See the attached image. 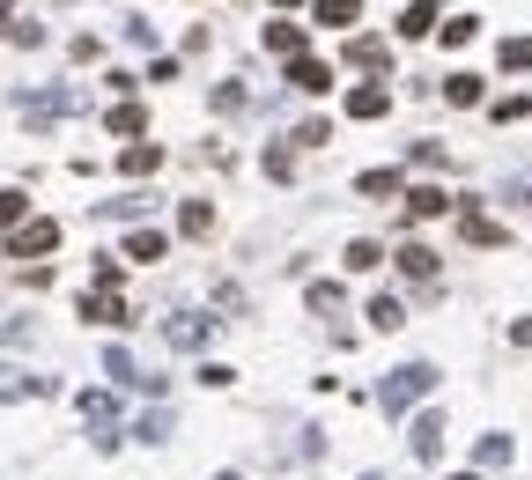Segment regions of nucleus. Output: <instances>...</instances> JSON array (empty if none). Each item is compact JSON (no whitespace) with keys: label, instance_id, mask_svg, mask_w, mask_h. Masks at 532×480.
I'll use <instances>...</instances> for the list:
<instances>
[{"label":"nucleus","instance_id":"nucleus-14","mask_svg":"<svg viewBox=\"0 0 532 480\" xmlns=\"http://www.w3.org/2000/svg\"><path fill=\"white\" fill-rule=\"evenodd\" d=\"M370 325H377V333H399V325H407V303H399V296H377V303H370Z\"/></svg>","mask_w":532,"mask_h":480},{"label":"nucleus","instance_id":"nucleus-32","mask_svg":"<svg viewBox=\"0 0 532 480\" xmlns=\"http://www.w3.org/2000/svg\"><path fill=\"white\" fill-rule=\"evenodd\" d=\"M119 281H126V266H119V259H97V288H104V296H111Z\"/></svg>","mask_w":532,"mask_h":480},{"label":"nucleus","instance_id":"nucleus-24","mask_svg":"<svg viewBox=\"0 0 532 480\" xmlns=\"http://www.w3.org/2000/svg\"><path fill=\"white\" fill-rule=\"evenodd\" d=\"M377 259H385V252H377V244H370V237H355V244H348V274H370V266H377Z\"/></svg>","mask_w":532,"mask_h":480},{"label":"nucleus","instance_id":"nucleus-15","mask_svg":"<svg viewBox=\"0 0 532 480\" xmlns=\"http://www.w3.org/2000/svg\"><path fill=\"white\" fill-rule=\"evenodd\" d=\"M459 229H466L473 244H503V222H488L481 207H466V215H459Z\"/></svg>","mask_w":532,"mask_h":480},{"label":"nucleus","instance_id":"nucleus-36","mask_svg":"<svg viewBox=\"0 0 532 480\" xmlns=\"http://www.w3.org/2000/svg\"><path fill=\"white\" fill-rule=\"evenodd\" d=\"M274 8H296V0H274Z\"/></svg>","mask_w":532,"mask_h":480},{"label":"nucleus","instance_id":"nucleus-35","mask_svg":"<svg viewBox=\"0 0 532 480\" xmlns=\"http://www.w3.org/2000/svg\"><path fill=\"white\" fill-rule=\"evenodd\" d=\"M215 480H244V473H215Z\"/></svg>","mask_w":532,"mask_h":480},{"label":"nucleus","instance_id":"nucleus-26","mask_svg":"<svg viewBox=\"0 0 532 480\" xmlns=\"http://www.w3.org/2000/svg\"><path fill=\"white\" fill-rule=\"evenodd\" d=\"M104 370H111V384H141V370H133V355H126V348H111V355H104Z\"/></svg>","mask_w":532,"mask_h":480},{"label":"nucleus","instance_id":"nucleus-12","mask_svg":"<svg viewBox=\"0 0 532 480\" xmlns=\"http://www.w3.org/2000/svg\"><path fill=\"white\" fill-rule=\"evenodd\" d=\"M215 340V318H178L170 325V348H207Z\"/></svg>","mask_w":532,"mask_h":480},{"label":"nucleus","instance_id":"nucleus-13","mask_svg":"<svg viewBox=\"0 0 532 480\" xmlns=\"http://www.w3.org/2000/svg\"><path fill=\"white\" fill-rule=\"evenodd\" d=\"M385 111H392L385 89H355V96H348V119H385Z\"/></svg>","mask_w":532,"mask_h":480},{"label":"nucleus","instance_id":"nucleus-33","mask_svg":"<svg viewBox=\"0 0 532 480\" xmlns=\"http://www.w3.org/2000/svg\"><path fill=\"white\" fill-rule=\"evenodd\" d=\"M8 8H15V0H0V37H8Z\"/></svg>","mask_w":532,"mask_h":480},{"label":"nucleus","instance_id":"nucleus-2","mask_svg":"<svg viewBox=\"0 0 532 480\" xmlns=\"http://www.w3.org/2000/svg\"><path fill=\"white\" fill-rule=\"evenodd\" d=\"M52 244H60V222H45V215H30L23 229H8V259H45Z\"/></svg>","mask_w":532,"mask_h":480},{"label":"nucleus","instance_id":"nucleus-6","mask_svg":"<svg viewBox=\"0 0 532 480\" xmlns=\"http://www.w3.org/2000/svg\"><path fill=\"white\" fill-rule=\"evenodd\" d=\"M289 82H296L303 96H326V89H333V67H326V60H289Z\"/></svg>","mask_w":532,"mask_h":480},{"label":"nucleus","instance_id":"nucleus-17","mask_svg":"<svg viewBox=\"0 0 532 480\" xmlns=\"http://www.w3.org/2000/svg\"><path fill=\"white\" fill-rule=\"evenodd\" d=\"M266 178H281V185L296 178V141H274V148H266Z\"/></svg>","mask_w":532,"mask_h":480},{"label":"nucleus","instance_id":"nucleus-4","mask_svg":"<svg viewBox=\"0 0 532 480\" xmlns=\"http://www.w3.org/2000/svg\"><path fill=\"white\" fill-rule=\"evenodd\" d=\"M407 451L422 458V466H436V451H444V414H422V421H414V429H407Z\"/></svg>","mask_w":532,"mask_h":480},{"label":"nucleus","instance_id":"nucleus-27","mask_svg":"<svg viewBox=\"0 0 532 480\" xmlns=\"http://www.w3.org/2000/svg\"><path fill=\"white\" fill-rule=\"evenodd\" d=\"M126 252H133V259H163V237H156V229H133Z\"/></svg>","mask_w":532,"mask_h":480},{"label":"nucleus","instance_id":"nucleus-29","mask_svg":"<svg viewBox=\"0 0 532 480\" xmlns=\"http://www.w3.org/2000/svg\"><path fill=\"white\" fill-rule=\"evenodd\" d=\"M303 296H311V311H340V281H311Z\"/></svg>","mask_w":532,"mask_h":480},{"label":"nucleus","instance_id":"nucleus-1","mask_svg":"<svg viewBox=\"0 0 532 480\" xmlns=\"http://www.w3.org/2000/svg\"><path fill=\"white\" fill-rule=\"evenodd\" d=\"M429 392H436V370H429V362H399V370L377 384V407H385V414H407L414 399H429Z\"/></svg>","mask_w":532,"mask_h":480},{"label":"nucleus","instance_id":"nucleus-25","mask_svg":"<svg viewBox=\"0 0 532 480\" xmlns=\"http://www.w3.org/2000/svg\"><path fill=\"white\" fill-rule=\"evenodd\" d=\"M363 192H370V200H392V192H399V170H363Z\"/></svg>","mask_w":532,"mask_h":480},{"label":"nucleus","instance_id":"nucleus-7","mask_svg":"<svg viewBox=\"0 0 532 480\" xmlns=\"http://www.w3.org/2000/svg\"><path fill=\"white\" fill-rule=\"evenodd\" d=\"M348 67L385 74V67H392V45H385V37H355V45H348Z\"/></svg>","mask_w":532,"mask_h":480},{"label":"nucleus","instance_id":"nucleus-23","mask_svg":"<svg viewBox=\"0 0 532 480\" xmlns=\"http://www.w3.org/2000/svg\"><path fill=\"white\" fill-rule=\"evenodd\" d=\"M473 458H481V466H510V436H481Z\"/></svg>","mask_w":532,"mask_h":480},{"label":"nucleus","instance_id":"nucleus-20","mask_svg":"<svg viewBox=\"0 0 532 480\" xmlns=\"http://www.w3.org/2000/svg\"><path fill=\"white\" fill-rule=\"evenodd\" d=\"M444 96L451 104H481V74H444Z\"/></svg>","mask_w":532,"mask_h":480},{"label":"nucleus","instance_id":"nucleus-19","mask_svg":"<svg viewBox=\"0 0 532 480\" xmlns=\"http://www.w3.org/2000/svg\"><path fill=\"white\" fill-rule=\"evenodd\" d=\"M311 15H318V23H333V30H340V23H355V15H363V0H318Z\"/></svg>","mask_w":532,"mask_h":480},{"label":"nucleus","instance_id":"nucleus-9","mask_svg":"<svg viewBox=\"0 0 532 480\" xmlns=\"http://www.w3.org/2000/svg\"><path fill=\"white\" fill-rule=\"evenodd\" d=\"M436 30V0H407L399 8V37H429Z\"/></svg>","mask_w":532,"mask_h":480},{"label":"nucleus","instance_id":"nucleus-22","mask_svg":"<svg viewBox=\"0 0 532 480\" xmlns=\"http://www.w3.org/2000/svg\"><path fill=\"white\" fill-rule=\"evenodd\" d=\"M141 126H148V119H141V104H111V133H119V141H133Z\"/></svg>","mask_w":532,"mask_h":480},{"label":"nucleus","instance_id":"nucleus-3","mask_svg":"<svg viewBox=\"0 0 532 480\" xmlns=\"http://www.w3.org/2000/svg\"><path fill=\"white\" fill-rule=\"evenodd\" d=\"M67 111H74L67 89H37V96H23V119H30V126H52V119H67Z\"/></svg>","mask_w":532,"mask_h":480},{"label":"nucleus","instance_id":"nucleus-16","mask_svg":"<svg viewBox=\"0 0 532 480\" xmlns=\"http://www.w3.org/2000/svg\"><path fill=\"white\" fill-rule=\"evenodd\" d=\"M266 45L289 52V60H303V23H266Z\"/></svg>","mask_w":532,"mask_h":480},{"label":"nucleus","instance_id":"nucleus-18","mask_svg":"<svg viewBox=\"0 0 532 480\" xmlns=\"http://www.w3.org/2000/svg\"><path fill=\"white\" fill-rule=\"evenodd\" d=\"M178 229H185V237H207V229H215V207H207V200L178 207Z\"/></svg>","mask_w":532,"mask_h":480},{"label":"nucleus","instance_id":"nucleus-30","mask_svg":"<svg viewBox=\"0 0 532 480\" xmlns=\"http://www.w3.org/2000/svg\"><path fill=\"white\" fill-rule=\"evenodd\" d=\"M503 67H510V74L532 67V37H510V45H503Z\"/></svg>","mask_w":532,"mask_h":480},{"label":"nucleus","instance_id":"nucleus-5","mask_svg":"<svg viewBox=\"0 0 532 480\" xmlns=\"http://www.w3.org/2000/svg\"><path fill=\"white\" fill-rule=\"evenodd\" d=\"M436 215H451V192L444 185H414L407 192V222H436Z\"/></svg>","mask_w":532,"mask_h":480},{"label":"nucleus","instance_id":"nucleus-11","mask_svg":"<svg viewBox=\"0 0 532 480\" xmlns=\"http://www.w3.org/2000/svg\"><path fill=\"white\" fill-rule=\"evenodd\" d=\"M82 318H89V325H126V303L97 288V296H82Z\"/></svg>","mask_w":532,"mask_h":480},{"label":"nucleus","instance_id":"nucleus-8","mask_svg":"<svg viewBox=\"0 0 532 480\" xmlns=\"http://www.w3.org/2000/svg\"><path fill=\"white\" fill-rule=\"evenodd\" d=\"M399 274H407V281H436V252H429V244H399Z\"/></svg>","mask_w":532,"mask_h":480},{"label":"nucleus","instance_id":"nucleus-28","mask_svg":"<svg viewBox=\"0 0 532 480\" xmlns=\"http://www.w3.org/2000/svg\"><path fill=\"white\" fill-rule=\"evenodd\" d=\"M473 30H481V15H451V23H444V45H473Z\"/></svg>","mask_w":532,"mask_h":480},{"label":"nucleus","instance_id":"nucleus-21","mask_svg":"<svg viewBox=\"0 0 532 480\" xmlns=\"http://www.w3.org/2000/svg\"><path fill=\"white\" fill-rule=\"evenodd\" d=\"M23 222H30V200L8 185V192H0V229H23Z\"/></svg>","mask_w":532,"mask_h":480},{"label":"nucleus","instance_id":"nucleus-31","mask_svg":"<svg viewBox=\"0 0 532 480\" xmlns=\"http://www.w3.org/2000/svg\"><path fill=\"white\" fill-rule=\"evenodd\" d=\"M244 104H252V96H244L237 82H222V89H215V111H244Z\"/></svg>","mask_w":532,"mask_h":480},{"label":"nucleus","instance_id":"nucleus-34","mask_svg":"<svg viewBox=\"0 0 532 480\" xmlns=\"http://www.w3.org/2000/svg\"><path fill=\"white\" fill-rule=\"evenodd\" d=\"M451 480H481V473H451Z\"/></svg>","mask_w":532,"mask_h":480},{"label":"nucleus","instance_id":"nucleus-10","mask_svg":"<svg viewBox=\"0 0 532 480\" xmlns=\"http://www.w3.org/2000/svg\"><path fill=\"white\" fill-rule=\"evenodd\" d=\"M119 170H126V178H148V170H163V148L156 141H133L126 156H119Z\"/></svg>","mask_w":532,"mask_h":480},{"label":"nucleus","instance_id":"nucleus-37","mask_svg":"<svg viewBox=\"0 0 532 480\" xmlns=\"http://www.w3.org/2000/svg\"><path fill=\"white\" fill-rule=\"evenodd\" d=\"M363 480H385V473H363Z\"/></svg>","mask_w":532,"mask_h":480}]
</instances>
